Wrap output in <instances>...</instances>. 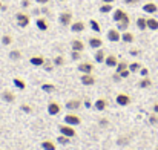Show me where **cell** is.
<instances>
[{"mask_svg": "<svg viewBox=\"0 0 158 150\" xmlns=\"http://www.w3.org/2000/svg\"><path fill=\"white\" fill-rule=\"evenodd\" d=\"M100 12H103V14L112 12V3H102L100 5Z\"/></svg>", "mask_w": 158, "mask_h": 150, "instance_id": "4dcf8cb0", "label": "cell"}, {"mask_svg": "<svg viewBox=\"0 0 158 150\" xmlns=\"http://www.w3.org/2000/svg\"><path fill=\"white\" fill-rule=\"evenodd\" d=\"M63 64H64V58L61 55H57L54 58V66H63Z\"/></svg>", "mask_w": 158, "mask_h": 150, "instance_id": "8d00e7d4", "label": "cell"}, {"mask_svg": "<svg viewBox=\"0 0 158 150\" xmlns=\"http://www.w3.org/2000/svg\"><path fill=\"white\" fill-rule=\"evenodd\" d=\"M60 112H61V106H60L57 101H51V103L48 104V113H49L51 116L58 115Z\"/></svg>", "mask_w": 158, "mask_h": 150, "instance_id": "5b68a950", "label": "cell"}, {"mask_svg": "<svg viewBox=\"0 0 158 150\" xmlns=\"http://www.w3.org/2000/svg\"><path fill=\"white\" fill-rule=\"evenodd\" d=\"M71 46H72V51H78V52H83V51H85V43H83L81 40H78V39L72 40Z\"/></svg>", "mask_w": 158, "mask_h": 150, "instance_id": "ac0fdd59", "label": "cell"}, {"mask_svg": "<svg viewBox=\"0 0 158 150\" xmlns=\"http://www.w3.org/2000/svg\"><path fill=\"white\" fill-rule=\"evenodd\" d=\"M140 74H141V77H149V69L148 67H141L140 69Z\"/></svg>", "mask_w": 158, "mask_h": 150, "instance_id": "60d3db41", "label": "cell"}, {"mask_svg": "<svg viewBox=\"0 0 158 150\" xmlns=\"http://www.w3.org/2000/svg\"><path fill=\"white\" fill-rule=\"evenodd\" d=\"M140 0H124V3L126 5H135V3H138Z\"/></svg>", "mask_w": 158, "mask_h": 150, "instance_id": "f6af8a7d", "label": "cell"}, {"mask_svg": "<svg viewBox=\"0 0 158 150\" xmlns=\"http://www.w3.org/2000/svg\"><path fill=\"white\" fill-rule=\"evenodd\" d=\"M117 71L115 72H123V71H126V69H129V64L126 63V61H118V64H117V67H115Z\"/></svg>", "mask_w": 158, "mask_h": 150, "instance_id": "1f68e13d", "label": "cell"}, {"mask_svg": "<svg viewBox=\"0 0 158 150\" xmlns=\"http://www.w3.org/2000/svg\"><path fill=\"white\" fill-rule=\"evenodd\" d=\"M69 140H71V138H68V136H64V135H60V136L57 138V143L66 146V144H69Z\"/></svg>", "mask_w": 158, "mask_h": 150, "instance_id": "d590c367", "label": "cell"}, {"mask_svg": "<svg viewBox=\"0 0 158 150\" xmlns=\"http://www.w3.org/2000/svg\"><path fill=\"white\" fill-rule=\"evenodd\" d=\"M35 2H37V3H40V5H46L49 0H35Z\"/></svg>", "mask_w": 158, "mask_h": 150, "instance_id": "c3c4849f", "label": "cell"}, {"mask_svg": "<svg viewBox=\"0 0 158 150\" xmlns=\"http://www.w3.org/2000/svg\"><path fill=\"white\" fill-rule=\"evenodd\" d=\"M15 20H17V25H19L20 28H26V26L29 25V22H31V18H29V15H28L26 12H19V14L15 15Z\"/></svg>", "mask_w": 158, "mask_h": 150, "instance_id": "3957f363", "label": "cell"}, {"mask_svg": "<svg viewBox=\"0 0 158 150\" xmlns=\"http://www.w3.org/2000/svg\"><path fill=\"white\" fill-rule=\"evenodd\" d=\"M89 26H91V29H92L94 32H102V26H100V23H98L97 20L91 18V20H89Z\"/></svg>", "mask_w": 158, "mask_h": 150, "instance_id": "4316f807", "label": "cell"}, {"mask_svg": "<svg viewBox=\"0 0 158 150\" xmlns=\"http://www.w3.org/2000/svg\"><path fill=\"white\" fill-rule=\"evenodd\" d=\"M132 72L129 71V69H126V71H123V72H120V75H121V78H127L129 75H131Z\"/></svg>", "mask_w": 158, "mask_h": 150, "instance_id": "7bdbcfd3", "label": "cell"}, {"mask_svg": "<svg viewBox=\"0 0 158 150\" xmlns=\"http://www.w3.org/2000/svg\"><path fill=\"white\" fill-rule=\"evenodd\" d=\"M60 2H64V0H60Z\"/></svg>", "mask_w": 158, "mask_h": 150, "instance_id": "db71d44e", "label": "cell"}, {"mask_svg": "<svg viewBox=\"0 0 158 150\" xmlns=\"http://www.w3.org/2000/svg\"><path fill=\"white\" fill-rule=\"evenodd\" d=\"M58 130L61 132V135H64V136H68V138H74V136L77 135L74 126H69V124H61V126L58 127Z\"/></svg>", "mask_w": 158, "mask_h": 150, "instance_id": "7a4b0ae2", "label": "cell"}, {"mask_svg": "<svg viewBox=\"0 0 158 150\" xmlns=\"http://www.w3.org/2000/svg\"><path fill=\"white\" fill-rule=\"evenodd\" d=\"M80 80H81V83H83L85 86H92V84L95 83V78L92 77V74H83Z\"/></svg>", "mask_w": 158, "mask_h": 150, "instance_id": "e0dca14e", "label": "cell"}, {"mask_svg": "<svg viewBox=\"0 0 158 150\" xmlns=\"http://www.w3.org/2000/svg\"><path fill=\"white\" fill-rule=\"evenodd\" d=\"M20 107H22V110H23V112H26V113H31V112H32V109H31V106H29V104H22Z\"/></svg>", "mask_w": 158, "mask_h": 150, "instance_id": "f35d334b", "label": "cell"}, {"mask_svg": "<svg viewBox=\"0 0 158 150\" xmlns=\"http://www.w3.org/2000/svg\"><path fill=\"white\" fill-rule=\"evenodd\" d=\"M42 91L46 92V94H52L54 91H55V86H54L52 83H43L42 84Z\"/></svg>", "mask_w": 158, "mask_h": 150, "instance_id": "f1b7e54d", "label": "cell"}, {"mask_svg": "<svg viewBox=\"0 0 158 150\" xmlns=\"http://www.w3.org/2000/svg\"><path fill=\"white\" fill-rule=\"evenodd\" d=\"M95 61L97 63H105V58H106V55H105V52H103V49H97V52H95Z\"/></svg>", "mask_w": 158, "mask_h": 150, "instance_id": "f546056e", "label": "cell"}, {"mask_svg": "<svg viewBox=\"0 0 158 150\" xmlns=\"http://www.w3.org/2000/svg\"><path fill=\"white\" fill-rule=\"evenodd\" d=\"M81 52H78V51H72V54H71V57H72V60H80V55Z\"/></svg>", "mask_w": 158, "mask_h": 150, "instance_id": "ab89813d", "label": "cell"}, {"mask_svg": "<svg viewBox=\"0 0 158 150\" xmlns=\"http://www.w3.org/2000/svg\"><path fill=\"white\" fill-rule=\"evenodd\" d=\"M85 106H86V107H91V106H92V103H91L89 100H85Z\"/></svg>", "mask_w": 158, "mask_h": 150, "instance_id": "681fc988", "label": "cell"}, {"mask_svg": "<svg viewBox=\"0 0 158 150\" xmlns=\"http://www.w3.org/2000/svg\"><path fill=\"white\" fill-rule=\"evenodd\" d=\"M12 83H14V86H15L19 91H25V89H26V83H25V80H22V78H19V77H14Z\"/></svg>", "mask_w": 158, "mask_h": 150, "instance_id": "44dd1931", "label": "cell"}, {"mask_svg": "<svg viewBox=\"0 0 158 150\" xmlns=\"http://www.w3.org/2000/svg\"><path fill=\"white\" fill-rule=\"evenodd\" d=\"M129 23H131V20H129V15H126L121 22H118V26H117V29L120 31V32H124V31H127V28H129Z\"/></svg>", "mask_w": 158, "mask_h": 150, "instance_id": "2e32d148", "label": "cell"}, {"mask_svg": "<svg viewBox=\"0 0 158 150\" xmlns=\"http://www.w3.org/2000/svg\"><path fill=\"white\" fill-rule=\"evenodd\" d=\"M137 28H138L140 31L148 29V18H144V17H138V18H137Z\"/></svg>", "mask_w": 158, "mask_h": 150, "instance_id": "603a6c76", "label": "cell"}, {"mask_svg": "<svg viewBox=\"0 0 158 150\" xmlns=\"http://www.w3.org/2000/svg\"><path fill=\"white\" fill-rule=\"evenodd\" d=\"M131 54H132V55H138V51H135V49H132V51H131Z\"/></svg>", "mask_w": 158, "mask_h": 150, "instance_id": "f5cc1de1", "label": "cell"}, {"mask_svg": "<svg viewBox=\"0 0 158 150\" xmlns=\"http://www.w3.org/2000/svg\"><path fill=\"white\" fill-rule=\"evenodd\" d=\"M154 112H155V113H158V103H155V104H154Z\"/></svg>", "mask_w": 158, "mask_h": 150, "instance_id": "f907efd6", "label": "cell"}, {"mask_svg": "<svg viewBox=\"0 0 158 150\" xmlns=\"http://www.w3.org/2000/svg\"><path fill=\"white\" fill-rule=\"evenodd\" d=\"M68 110H78L80 107H81V101L80 100H69L66 103V106H64Z\"/></svg>", "mask_w": 158, "mask_h": 150, "instance_id": "4fadbf2b", "label": "cell"}, {"mask_svg": "<svg viewBox=\"0 0 158 150\" xmlns=\"http://www.w3.org/2000/svg\"><path fill=\"white\" fill-rule=\"evenodd\" d=\"M107 40L109 42H120L121 40V34H120V31L118 29H109L107 31Z\"/></svg>", "mask_w": 158, "mask_h": 150, "instance_id": "30bf717a", "label": "cell"}, {"mask_svg": "<svg viewBox=\"0 0 158 150\" xmlns=\"http://www.w3.org/2000/svg\"><path fill=\"white\" fill-rule=\"evenodd\" d=\"M126 15H127V14H126L123 9L117 8V9L114 11V14H112V18H114V22H117V23H118V22H121V20H123Z\"/></svg>", "mask_w": 158, "mask_h": 150, "instance_id": "9a60e30c", "label": "cell"}, {"mask_svg": "<svg viewBox=\"0 0 158 150\" xmlns=\"http://www.w3.org/2000/svg\"><path fill=\"white\" fill-rule=\"evenodd\" d=\"M148 29L151 31H158V20L154 17H149L148 18Z\"/></svg>", "mask_w": 158, "mask_h": 150, "instance_id": "d4e9b609", "label": "cell"}, {"mask_svg": "<svg viewBox=\"0 0 158 150\" xmlns=\"http://www.w3.org/2000/svg\"><path fill=\"white\" fill-rule=\"evenodd\" d=\"M157 150H158V147H157Z\"/></svg>", "mask_w": 158, "mask_h": 150, "instance_id": "11a10c76", "label": "cell"}, {"mask_svg": "<svg viewBox=\"0 0 158 150\" xmlns=\"http://www.w3.org/2000/svg\"><path fill=\"white\" fill-rule=\"evenodd\" d=\"M11 43H12V37H11V35H8V34H6V35H3V37H2V45L9 46Z\"/></svg>", "mask_w": 158, "mask_h": 150, "instance_id": "e575fe53", "label": "cell"}, {"mask_svg": "<svg viewBox=\"0 0 158 150\" xmlns=\"http://www.w3.org/2000/svg\"><path fill=\"white\" fill-rule=\"evenodd\" d=\"M149 123H151V124H158V116L157 115H151V116H149Z\"/></svg>", "mask_w": 158, "mask_h": 150, "instance_id": "b9f144b4", "label": "cell"}, {"mask_svg": "<svg viewBox=\"0 0 158 150\" xmlns=\"http://www.w3.org/2000/svg\"><path fill=\"white\" fill-rule=\"evenodd\" d=\"M105 64L107 67H117V64H118V58L115 57V55H107L105 58Z\"/></svg>", "mask_w": 158, "mask_h": 150, "instance_id": "5bb4252c", "label": "cell"}, {"mask_svg": "<svg viewBox=\"0 0 158 150\" xmlns=\"http://www.w3.org/2000/svg\"><path fill=\"white\" fill-rule=\"evenodd\" d=\"M63 121H64V124H69V126L75 127V126H78L81 123V118L78 115H75V113H68V115H64Z\"/></svg>", "mask_w": 158, "mask_h": 150, "instance_id": "6da1fadb", "label": "cell"}, {"mask_svg": "<svg viewBox=\"0 0 158 150\" xmlns=\"http://www.w3.org/2000/svg\"><path fill=\"white\" fill-rule=\"evenodd\" d=\"M35 25H37V28H39V31H48V28H49V25H48V20L46 18H37V22H35Z\"/></svg>", "mask_w": 158, "mask_h": 150, "instance_id": "d6986e66", "label": "cell"}, {"mask_svg": "<svg viewBox=\"0 0 158 150\" xmlns=\"http://www.w3.org/2000/svg\"><path fill=\"white\" fill-rule=\"evenodd\" d=\"M2 100L6 101V103H14L15 101V95L12 92H9V91H3L2 92Z\"/></svg>", "mask_w": 158, "mask_h": 150, "instance_id": "ffe728a7", "label": "cell"}, {"mask_svg": "<svg viewBox=\"0 0 158 150\" xmlns=\"http://www.w3.org/2000/svg\"><path fill=\"white\" fill-rule=\"evenodd\" d=\"M134 40H135V37H134V34H132V32L124 31V32L121 34V42H124V43H132Z\"/></svg>", "mask_w": 158, "mask_h": 150, "instance_id": "7402d4cb", "label": "cell"}, {"mask_svg": "<svg viewBox=\"0 0 158 150\" xmlns=\"http://www.w3.org/2000/svg\"><path fill=\"white\" fill-rule=\"evenodd\" d=\"M138 86H140V87H143V89H146V87H151V86H152V81H151V78H149V77H143V78H141V81L138 83Z\"/></svg>", "mask_w": 158, "mask_h": 150, "instance_id": "83f0119b", "label": "cell"}, {"mask_svg": "<svg viewBox=\"0 0 158 150\" xmlns=\"http://www.w3.org/2000/svg\"><path fill=\"white\" fill-rule=\"evenodd\" d=\"M9 58H11V60H20V58H22V52L17 49L11 51V52H9Z\"/></svg>", "mask_w": 158, "mask_h": 150, "instance_id": "836d02e7", "label": "cell"}, {"mask_svg": "<svg viewBox=\"0 0 158 150\" xmlns=\"http://www.w3.org/2000/svg\"><path fill=\"white\" fill-rule=\"evenodd\" d=\"M22 6L28 8V6H29V0H23V2H22Z\"/></svg>", "mask_w": 158, "mask_h": 150, "instance_id": "7dc6e473", "label": "cell"}, {"mask_svg": "<svg viewBox=\"0 0 158 150\" xmlns=\"http://www.w3.org/2000/svg\"><path fill=\"white\" fill-rule=\"evenodd\" d=\"M143 11L148 14H155V12H158V5L154 2H148L143 5Z\"/></svg>", "mask_w": 158, "mask_h": 150, "instance_id": "8fae6325", "label": "cell"}, {"mask_svg": "<svg viewBox=\"0 0 158 150\" xmlns=\"http://www.w3.org/2000/svg\"><path fill=\"white\" fill-rule=\"evenodd\" d=\"M89 46H91L92 49H100V48L103 46V40H102L100 37H91V39H89Z\"/></svg>", "mask_w": 158, "mask_h": 150, "instance_id": "7c38bea8", "label": "cell"}, {"mask_svg": "<svg viewBox=\"0 0 158 150\" xmlns=\"http://www.w3.org/2000/svg\"><path fill=\"white\" fill-rule=\"evenodd\" d=\"M115 103H117L120 107H126L127 104H131V97H129L127 94H124V92H120V94H117V97H115Z\"/></svg>", "mask_w": 158, "mask_h": 150, "instance_id": "277c9868", "label": "cell"}, {"mask_svg": "<svg viewBox=\"0 0 158 150\" xmlns=\"http://www.w3.org/2000/svg\"><path fill=\"white\" fill-rule=\"evenodd\" d=\"M42 149L43 150H57V147H55V144H54L52 141L45 140V141H42Z\"/></svg>", "mask_w": 158, "mask_h": 150, "instance_id": "484cf974", "label": "cell"}, {"mask_svg": "<svg viewBox=\"0 0 158 150\" xmlns=\"http://www.w3.org/2000/svg\"><path fill=\"white\" fill-rule=\"evenodd\" d=\"M43 69H45L46 72H51L54 69V63H48V61H46V63L43 64Z\"/></svg>", "mask_w": 158, "mask_h": 150, "instance_id": "74e56055", "label": "cell"}, {"mask_svg": "<svg viewBox=\"0 0 158 150\" xmlns=\"http://www.w3.org/2000/svg\"><path fill=\"white\" fill-rule=\"evenodd\" d=\"M107 124H109V121H107V120H106V118H103V120H102V121H100V126H103V127H106V126H107Z\"/></svg>", "mask_w": 158, "mask_h": 150, "instance_id": "bcb514c9", "label": "cell"}, {"mask_svg": "<svg viewBox=\"0 0 158 150\" xmlns=\"http://www.w3.org/2000/svg\"><path fill=\"white\" fill-rule=\"evenodd\" d=\"M115 0H102V3H114Z\"/></svg>", "mask_w": 158, "mask_h": 150, "instance_id": "816d5d0a", "label": "cell"}, {"mask_svg": "<svg viewBox=\"0 0 158 150\" xmlns=\"http://www.w3.org/2000/svg\"><path fill=\"white\" fill-rule=\"evenodd\" d=\"M112 80H114V81H120V80H121V75H120L118 72H115L114 77H112Z\"/></svg>", "mask_w": 158, "mask_h": 150, "instance_id": "ee69618b", "label": "cell"}, {"mask_svg": "<svg viewBox=\"0 0 158 150\" xmlns=\"http://www.w3.org/2000/svg\"><path fill=\"white\" fill-rule=\"evenodd\" d=\"M29 63H31L32 66L40 67V66H43V64L46 63V58H45L43 55H32V57L29 58Z\"/></svg>", "mask_w": 158, "mask_h": 150, "instance_id": "52a82bcc", "label": "cell"}, {"mask_svg": "<svg viewBox=\"0 0 158 150\" xmlns=\"http://www.w3.org/2000/svg\"><path fill=\"white\" fill-rule=\"evenodd\" d=\"M94 107L97 109V110H105L106 107H107V101L105 98H98V100L94 103Z\"/></svg>", "mask_w": 158, "mask_h": 150, "instance_id": "cb8c5ba5", "label": "cell"}, {"mask_svg": "<svg viewBox=\"0 0 158 150\" xmlns=\"http://www.w3.org/2000/svg\"><path fill=\"white\" fill-rule=\"evenodd\" d=\"M85 28H86V25H85L81 20H77V22H72V23H71V31H72V32H75V34L83 32V31H85Z\"/></svg>", "mask_w": 158, "mask_h": 150, "instance_id": "8992f818", "label": "cell"}, {"mask_svg": "<svg viewBox=\"0 0 158 150\" xmlns=\"http://www.w3.org/2000/svg\"><path fill=\"white\" fill-rule=\"evenodd\" d=\"M141 67H143V66H141L138 61H134V63L129 64V71H131V72H140Z\"/></svg>", "mask_w": 158, "mask_h": 150, "instance_id": "d6a6232c", "label": "cell"}, {"mask_svg": "<svg viewBox=\"0 0 158 150\" xmlns=\"http://www.w3.org/2000/svg\"><path fill=\"white\" fill-rule=\"evenodd\" d=\"M58 20H60V23L63 26H71V23H72V14L71 12H61Z\"/></svg>", "mask_w": 158, "mask_h": 150, "instance_id": "9c48e42d", "label": "cell"}, {"mask_svg": "<svg viewBox=\"0 0 158 150\" xmlns=\"http://www.w3.org/2000/svg\"><path fill=\"white\" fill-rule=\"evenodd\" d=\"M78 71H80L81 74H92V71H94V64L89 63V61H83V63L78 64Z\"/></svg>", "mask_w": 158, "mask_h": 150, "instance_id": "ba28073f", "label": "cell"}]
</instances>
